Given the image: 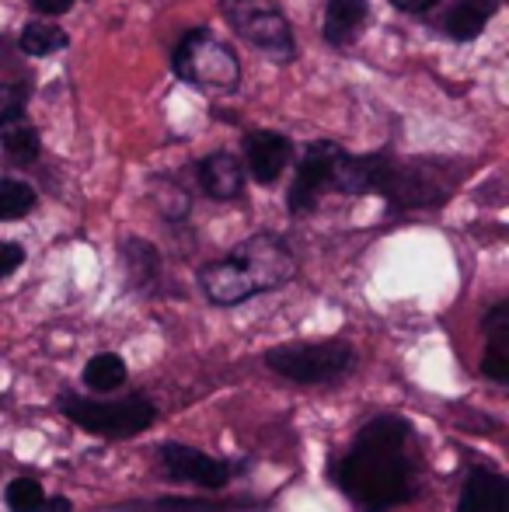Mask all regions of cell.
<instances>
[{
  "mask_svg": "<svg viewBox=\"0 0 509 512\" xmlns=\"http://www.w3.org/2000/svg\"><path fill=\"white\" fill-rule=\"evenodd\" d=\"M335 485L363 506H394L415 495V467L408 457V425L377 418L360 432L353 453L335 467Z\"/></svg>",
  "mask_w": 509,
  "mask_h": 512,
  "instance_id": "cell-1",
  "label": "cell"
},
{
  "mask_svg": "<svg viewBox=\"0 0 509 512\" xmlns=\"http://www.w3.org/2000/svg\"><path fill=\"white\" fill-rule=\"evenodd\" d=\"M297 276V258L279 237L255 234L241 241L224 262H213L199 272L203 293L220 307L245 304L248 297L265 290H279Z\"/></svg>",
  "mask_w": 509,
  "mask_h": 512,
  "instance_id": "cell-2",
  "label": "cell"
},
{
  "mask_svg": "<svg viewBox=\"0 0 509 512\" xmlns=\"http://www.w3.org/2000/svg\"><path fill=\"white\" fill-rule=\"evenodd\" d=\"M171 67L185 84H196L206 91H238L241 84V60L227 42H220L210 28H192L178 39L171 53Z\"/></svg>",
  "mask_w": 509,
  "mask_h": 512,
  "instance_id": "cell-3",
  "label": "cell"
},
{
  "mask_svg": "<svg viewBox=\"0 0 509 512\" xmlns=\"http://www.w3.org/2000/svg\"><path fill=\"white\" fill-rule=\"evenodd\" d=\"M224 18L245 42L262 49L272 60H293V28L286 21L279 0H220Z\"/></svg>",
  "mask_w": 509,
  "mask_h": 512,
  "instance_id": "cell-4",
  "label": "cell"
},
{
  "mask_svg": "<svg viewBox=\"0 0 509 512\" xmlns=\"http://www.w3.org/2000/svg\"><path fill=\"white\" fill-rule=\"evenodd\" d=\"M63 415L77 422L81 429L95 432V436L126 439L143 432L157 418V408L147 398H126V401H91V398H63Z\"/></svg>",
  "mask_w": 509,
  "mask_h": 512,
  "instance_id": "cell-5",
  "label": "cell"
},
{
  "mask_svg": "<svg viewBox=\"0 0 509 512\" xmlns=\"http://www.w3.org/2000/svg\"><path fill=\"white\" fill-rule=\"evenodd\" d=\"M356 352L349 342H297V345H279L265 356L269 370H276L279 377L297 380V384H321L332 380L339 373H346L353 366Z\"/></svg>",
  "mask_w": 509,
  "mask_h": 512,
  "instance_id": "cell-6",
  "label": "cell"
},
{
  "mask_svg": "<svg viewBox=\"0 0 509 512\" xmlns=\"http://www.w3.org/2000/svg\"><path fill=\"white\" fill-rule=\"evenodd\" d=\"M454 192V175L440 161H391L384 192L387 203L398 209L440 206Z\"/></svg>",
  "mask_w": 509,
  "mask_h": 512,
  "instance_id": "cell-7",
  "label": "cell"
},
{
  "mask_svg": "<svg viewBox=\"0 0 509 512\" xmlns=\"http://www.w3.org/2000/svg\"><path fill=\"white\" fill-rule=\"evenodd\" d=\"M339 154H342L339 143H328V140H318L304 150V157H300V164H297V178H293V189H290V209L297 216L318 209V199H321V192H328L335 157Z\"/></svg>",
  "mask_w": 509,
  "mask_h": 512,
  "instance_id": "cell-8",
  "label": "cell"
},
{
  "mask_svg": "<svg viewBox=\"0 0 509 512\" xmlns=\"http://www.w3.org/2000/svg\"><path fill=\"white\" fill-rule=\"evenodd\" d=\"M387 171H391V157L387 154H346V150H342V154L335 157L328 189L349 192V196L384 192Z\"/></svg>",
  "mask_w": 509,
  "mask_h": 512,
  "instance_id": "cell-9",
  "label": "cell"
},
{
  "mask_svg": "<svg viewBox=\"0 0 509 512\" xmlns=\"http://www.w3.org/2000/svg\"><path fill=\"white\" fill-rule=\"evenodd\" d=\"M290 154L293 143L283 133H276V129H255V133L245 136V161L258 185L276 182L286 171V164H290Z\"/></svg>",
  "mask_w": 509,
  "mask_h": 512,
  "instance_id": "cell-10",
  "label": "cell"
},
{
  "mask_svg": "<svg viewBox=\"0 0 509 512\" xmlns=\"http://www.w3.org/2000/svg\"><path fill=\"white\" fill-rule=\"evenodd\" d=\"M161 457H164V467L182 481H192V485H199V488L227 485V467L220 464V460L206 457V453L192 450V446L168 443L161 450Z\"/></svg>",
  "mask_w": 509,
  "mask_h": 512,
  "instance_id": "cell-11",
  "label": "cell"
},
{
  "mask_svg": "<svg viewBox=\"0 0 509 512\" xmlns=\"http://www.w3.org/2000/svg\"><path fill=\"white\" fill-rule=\"evenodd\" d=\"M199 185H203L206 196L217 199V203L238 199L241 189H245V164L234 154H227V150H217V154L199 161Z\"/></svg>",
  "mask_w": 509,
  "mask_h": 512,
  "instance_id": "cell-12",
  "label": "cell"
},
{
  "mask_svg": "<svg viewBox=\"0 0 509 512\" xmlns=\"http://www.w3.org/2000/svg\"><path fill=\"white\" fill-rule=\"evenodd\" d=\"M370 25V0H328L325 7V42L335 49L353 46Z\"/></svg>",
  "mask_w": 509,
  "mask_h": 512,
  "instance_id": "cell-13",
  "label": "cell"
},
{
  "mask_svg": "<svg viewBox=\"0 0 509 512\" xmlns=\"http://www.w3.org/2000/svg\"><path fill=\"white\" fill-rule=\"evenodd\" d=\"M499 7H503V0H457L443 18V32L457 42H471L475 35H482V28L489 25V18Z\"/></svg>",
  "mask_w": 509,
  "mask_h": 512,
  "instance_id": "cell-14",
  "label": "cell"
},
{
  "mask_svg": "<svg viewBox=\"0 0 509 512\" xmlns=\"http://www.w3.org/2000/svg\"><path fill=\"white\" fill-rule=\"evenodd\" d=\"M461 512H509L506 481L492 471H471L461 495Z\"/></svg>",
  "mask_w": 509,
  "mask_h": 512,
  "instance_id": "cell-15",
  "label": "cell"
},
{
  "mask_svg": "<svg viewBox=\"0 0 509 512\" xmlns=\"http://www.w3.org/2000/svg\"><path fill=\"white\" fill-rule=\"evenodd\" d=\"M485 335H489V349H485L482 370L492 380L506 384L509 380V304L492 307V314L485 317Z\"/></svg>",
  "mask_w": 509,
  "mask_h": 512,
  "instance_id": "cell-16",
  "label": "cell"
},
{
  "mask_svg": "<svg viewBox=\"0 0 509 512\" xmlns=\"http://www.w3.org/2000/svg\"><path fill=\"white\" fill-rule=\"evenodd\" d=\"M0 150H4L7 161L28 168V164H35V161H39V154H42L39 129L28 126V122H14V126H4V129H0Z\"/></svg>",
  "mask_w": 509,
  "mask_h": 512,
  "instance_id": "cell-17",
  "label": "cell"
},
{
  "mask_svg": "<svg viewBox=\"0 0 509 512\" xmlns=\"http://www.w3.org/2000/svg\"><path fill=\"white\" fill-rule=\"evenodd\" d=\"M70 35L63 32L60 25H49V21H28L25 28H21V53L25 56H53L60 53V49H67Z\"/></svg>",
  "mask_w": 509,
  "mask_h": 512,
  "instance_id": "cell-18",
  "label": "cell"
},
{
  "mask_svg": "<svg viewBox=\"0 0 509 512\" xmlns=\"http://www.w3.org/2000/svg\"><path fill=\"white\" fill-rule=\"evenodd\" d=\"M123 380H126V363L119 356H112V352H102V356H95L88 366H84V384L98 394L116 391Z\"/></svg>",
  "mask_w": 509,
  "mask_h": 512,
  "instance_id": "cell-19",
  "label": "cell"
},
{
  "mask_svg": "<svg viewBox=\"0 0 509 512\" xmlns=\"http://www.w3.org/2000/svg\"><path fill=\"white\" fill-rule=\"evenodd\" d=\"M123 265L129 272V283L147 286L157 276V248L147 241H126L123 244Z\"/></svg>",
  "mask_w": 509,
  "mask_h": 512,
  "instance_id": "cell-20",
  "label": "cell"
},
{
  "mask_svg": "<svg viewBox=\"0 0 509 512\" xmlns=\"http://www.w3.org/2000/svg\"><path fill=\"white\" fill-rule=\"evenodd\" d=\"M35 209V189L18 178L0 182V220H21Z\"/></svg>",
  "mask_w": 509,
  "mask_h": 512,
  "instance_id": "cell-21",
  "label": "cell"
},
{
  "mask_svg": "<svg viewBox=\"0 0 509 512\" xmlns=\"http://www.w3.org/2000/svg\"><path fill=\"white\" fill-rule=\"evenodd\" d=\"M25 105H28V88L25 84H0V129L25 122Z\"/></svg>",
  "mask_w": 509,
  "mask_h": 512,
  "instance_id": "cell-22",
  "label": "cell"
},
{
  "mask_svg": "<svg viewBox=\"0 0 509 512\" xmlns=\"http://www.w3.org/2000/svg\"><path fill=\"white\" fill-rule=\"evenodd\" d=\"M42 502H46V495H42V485L32 478H18L7 485V506L14 512H35L42 509Z\"/></svg>",
  "mask_w": 509,
  "mask_h": 512,
  "instance_id": "cell-23",
  "label": "cell"
},
{
  "mask_svg": "<svg viewBox=\"0 0 509 512\" xmlns=\"http://www.w3.org/2000/svg\"><path fill=\"white\" fill-rule=\"evenodd\" d=\"M21 262H25V248L14 244V241H0V279L11 276V272H18Z\"/></svg>",
  "mask_w": 509,
  "mask_h": 512,
  "instance_id": "cell-24",
  "label": "cell"
},
{
  "mask_svg": "<svg viewBox=\"0 0 509 512\" xmlns=\"http://www.w3.org/2000/svg\"><path fill=\"white\" fill-rule=\"evenodd\" d=\"M28 4H32V11H39V14H67L70 7L77 4V0H28Z\"/></svg>",
  "mask_w": 509,
  "mask_h": 512,
  "instance_id": "cell-25",
  "label": "cell"
},
{
  "mask_svg": "<svg viewBox=\"0 0 509 512\" xmlns=\"http://www.w3.org/2000/svg\"><path fill=\"white\" fill-rule=\"evenodd\" d=\"M391 4L405 14H422V11H429V7L440 4V0H391Z\"/></svg>",
  "mask_w": 509,
  "mask_h": 512,
  "instance_id": "cell-26",
  "label": "cell"
},
{
  "mask_svg": "<svg viewBox=\"0 0 509 512\" xmlns=\"http://www.w3.org/2000/svg\"><path fill=\"white\" fill-rule=\"evenodd\" d=\"M46 512H70V502L67 499H49L46 502Z\"/></svg>",
  "mask_w": 509,
  "mask_h": 512,
  "instance_id": "cell-27",
  "label": "cell"
}]
</instances>
